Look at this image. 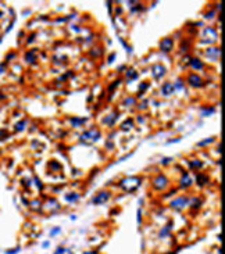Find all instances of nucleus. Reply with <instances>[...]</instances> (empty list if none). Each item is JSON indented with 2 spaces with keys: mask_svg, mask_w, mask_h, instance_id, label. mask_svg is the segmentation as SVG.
Segmentation results:
<instances>
[{
  "mask_svg": "<svg viewBox=\"0 0 225 254\" xmlns=\"http://www.w3.org/2000/svg\"><path fill=\"white\" fill-rule=\"evenodd\" d=\"M99 137H100V132H99V131L90 129V131H88V132L82 133L81 139L82 140H89V142H94V140H97Z\"/></svg>",
  "mask_w": 225,
  "mask_h": 254,
  "instance_id": "1",
  "label": "nucleus"
},
{
  "mask_svg": "<svg viewBox=\"0 0 225 254\" xmlns=\"http://www.w3.org/2000/svg\"><path fill=\"white\" fill-rule=\"evenodd\" d=\"M108 199H110V192H100L93 197L92 203H93V204H103V203H106Z\"/></svg>",
  "mask_w": 225,
  "mask_h": 254,
  "instance_id": "2",
  "label": "nucleus"
},
{
  "mask_svg": "<svg viewBox=\"0 0 225 254\" xmlns=\"http://www.w3.org/2000/svg\"><path fill=\"white\" fill-rule=\"evenodd\" d=\"M172 47H174L172 38H165V39H163L161 43H160V49H161L163 52H171Z\"/></svg>",
  "mask_w": 225,
  "mask_h": 254,
  "instance_id": "3",
  "label": "nucleus"
},
{
  "mask_svg": "<svg viewBox=\"0 0 225 254\" xmlns=\"http://www.w3.org/2000/svg\"><path fill=\"white\" fill-rule=\"evenodd\" d=\"M152 74H153V76H154L156 79H158L165 74V68L163 67L161 64H156V65H153L152 67Z\"/></svg>",
  "mask_w": 225,
  "mask_h": 254,
  "instance_id": "4",
  "label": "nucleus"
},
{
  "mask_svg": "<svg viewBox=\"0 0 225 254\" xmlns=\"http://www.w3.org/2000/svg\"><path fill=\"white\" fill-rule=\"evenodd\" d=\"M186 204H188V199H185V197H179V199H175L172 203H171V207L177 208V210H181V208H183Z\"/></svg>",
  "mask_w": 225,
  "mask_h": 254,
  "instance_id": "5",
  "label": "nucleus"
},
{
  "mask_svg": "<svg viewBox=\"0 0 225 254\" xmlns=\"http://www.w3.org/2000/svg\"><path fill=\"white\" fill-rule=\"evenodd\" d=\"M165 185H167V178L163 175H158L157 178L153 181V186H154L156 189H163Z\"/></svg>",
  "mask_w": 225,
  "mask_h": 254,
  "instance_id": "6",
  "label": "nucleus"
},
{
  "mask_svg": "<svg viewBox=\"0 0 225 254\" xmlns=\"http://www.w3.org/2000/svg\"><path fill=\"white\" fill-rule=\"evenodd\" d=\"M174 92H175V88H174V85L171 82H165L164 85H163L161 93L164 95V96H170V95H172Z\"/></svg>",
  "mask_w": 225,
  "mask_h": 254,
  "instance_id": "7",
  "label": "nucleus"
},
{
  "mask_svg": "<svg viewBox=\"0 0 225 254\" xmlns=\"http://www.w3.org/2000/svg\"><path fill=\"white\" fill-rule=\"evenodd\" d=\"M188 82H189V85L195 86V88H199V86L203 85L202 78H200V76H197V75H195V74H192V75L189 76V78H188Z\"/></svg>",
  "mask_w": 225,
  "mask_h": 254,
  "instance_id": "8",
  "label": "nucleus"
},
{
  "mask_svg": "<svg viewBox=\"0 0 225 254\" xmlns=\"http://www.w3.org/2000/svg\"><path fill=\"white\" fill-rule=\"evenodd\" d=\"M191 65H192V68H195V70H202V68L204 67V64L200 61L199 58H192L191 60Z\"/></svg>",
  "mask_w": 225,
  "mask_h": 254,
  "instance_id": "9",
  "label": "nucleus"
},
{
  "mask_svg": "<svg viewBox=\"0 0 225 254\" xmlns=\"http://www.w3.org/2000/svg\"><path fill=\"white\" fill-rule=\"evenodd\" d=\"M206 54H213V56H214V58L215 57H220V49H217V47H213V49H209V50H207V52H206Z\"/></svg>",
  "mask_w": 225,
  "mask_h": 254,
  "instance_id": "10",
  "label": "nucleus"
},
{
  "mask_svg": "<svg viewBox=\"0 0 225 254\" xmlns=\"http://www.w3.org/2000/svg\"><path fill=\"white\" fill-rule=\"evenodd\" d=\"M132 125H134V122L131 121V119H126L125 122H124L122 125H121V129L122 131H126V129H131L132 128Z\"/></svg>",
  "mask_w": 225,
  "mask_h": 254,
  "instance_id": "11",
  "label": "nucleus"
},
{
  "mask_svg": "<svg viewBox=\"0 0 225 254\" xmlns=\"http://www.w3.org/2000/svg\"><path fill=\"white\" fill-rule=\"evenodd\" d=\"M66 199L68 200V201H76V200L79 199V196L78 195H67Z\"/></svg>",
  "mask_w": 225,
  "mask_h": 254,
  "instance_id": "12",
  "label": "nucleus"
},
{
  "mask_svg": "<svg viewBox=\"0 0 225 254\" xmlns=\"http://www.w3.org/2000/svg\"><path fill=\"white\" fill-rule=\"evenodd\" d=\"M85 121H86L85 118H81V119H79V118H75V119H72V124L75 125V127H78V125H81L82 122H85Z\"/></svg>",
  "mask_w": 225,
  "mask_h": 254,
  "instance_id": "13",
  "label": "nucleus"
},
{
  "mask_svg": "<svg viewBox=\"0 0 225 254\" xmlns=\"http://www.w3.org/2000/svg\"><path fill=\"white\" fill-rule=\"evenodd\" d=\"M191 165L192 167H196V168H200V167H202V163H200V161H192Z\"/></svg>",
  "mask_w": 225,
  "mask_h": 254,
  "instance_id": "14",
  "label": "nucleus"
},
{
  "mask_svg": "<svg viewBox=\"0 0 225 254\" xmlns=\"http://www.w3.org/2000/svg\"><path fill=\"white\" fill-rule=\"evenodd\" d=\"M199 181H200V182H199L200 185L206 183V182H207V176H203V175H200V176H199Z\"/></svg>",
  "mask_w": 225,
  "mask_h": 254,
  "instance_id": "15",
  "label": "nucleus"
},
{
  "mask_svg": "<svg viewBox=\"0 0 225 254\" xmlns=\"http://www.w3.org/2000/svg\"><path fill=\"white\" fill-rule=\"evenodd\" d=\"M24 125H25V121H22V122H20V124H17V131H22L24 129Z\"/></svg>",
  "mask_w": 225,
  "mask_h": 254,
  "instance_id": "16",
  "label": "nucleus"
},
{
  "mask_svg": "<svg viewBox=\"0 0 225 254\" xmlns=\"http://www.w3.org/2000/svg\"><path fill=\"white\" fill-rule=\"evenodd\" d=\"M17 253H20V247H17V249H14V250H8V252H6V254H17Z\"/></svg>",
  "mask_w": 225,
  "mask_h": 254,
  "instance_id": "17",
  "label": "nucleus"
},
{
  "mask_svg": "<svg viewBox=\"0 0 225 254\" xmlns=\"http://www.w3.org/2000/svg\"><path fill=\"white\" fill-rule=\"evenodd\" d=\"M213 140H214V139H213V137H211V139H209V140H203V142H200V143H199V146H203V145H209V143H211Z\"/></svg>",
  "mask_w": 225,
  "mask_h": 254,
  "instance_id": "18",
  "label": "nucleus"
},
{
  "mask_svg": "<svg viewBox=\"0 0 225 254\" xmlns=\"http://www.w3.org/2000/svg\"><path fill=\"white\" fill-rule=\"evenodd\" d=\"M58 232H60V228H54V229H53V231H50V235H52V236H54V235H57Z\"/></svg>",
  "mask_w": 225,
  "mask_h": 254,
  "instance_id": "19",
  "label": "nucleus"
},
{
  "mask_svg": "<svg viewBox=\"0 0 225 254\" xmlns=\"http://www.w3.org/2000/svg\"><path fill=\"white\" fill-rule=\"evenodd\" d=\"M174 88H178V89H182V88H183V83H182V81H178V82H177V85H175V86H174Z\"/></svg>",
  "mask_w": 225,
  "mask_h": 254,
  "instance_id": "20",
  "label": "nucleus"
},
{
  "mask_svg": "<svg viewBox=\"0 0 225 254\" xmlns=\"http://www.w3.org/2000/svg\"><path fill=\"white\" fill-rule=\"evenodd\" d=\"M64 252H66V250H64L63 247H58V250H57V253H56V254H63Z\"/></svg>",
  "mask_w": 225,
  "mask_h": 254,
  "instance_id": "21",
  "label": "nucleus"
}]
</instances>
